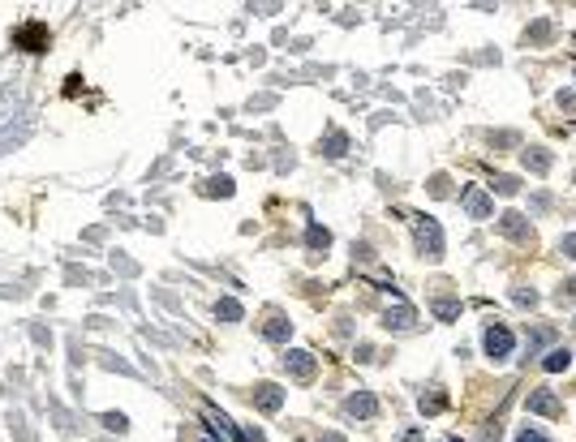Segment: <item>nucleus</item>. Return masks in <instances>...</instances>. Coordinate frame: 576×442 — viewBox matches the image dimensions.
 <instances>
[{"mask_svg": "<svg viewBox=\"0 0 576 442\" xmlns=\"http://www.w3.org/2000/svg\"><path fill=\"white\" fill-rule=\"evenodd\" d=\"M482 348H486V357H490V361H507V357H512V348H516V335H512L507 326H499V322H495V326L486 330Z\"/></svg>", "mask_w": 576, "mask_h": 442, "instance_id": "nucleus-1", "label": "nucleus"}, {"mask_svg": "<svg viewBox=\"0 0 576 442\" xmlns=\"http://www.w3.org/2000/svg\"><path fill=\"white\" fill-rule=\"evenodd\" d=\"M417 249H422L430 262L443 258V232H439L435 219H422V224H417Z\"/></svg>", "mask_w": 576, "mask_h": 442, "instance_id": "nucleus-2", "label": "nucleus"}, {"mask_svg": "<svg viewBox=\"0 0 576 442\" xmlns=\"http://www.w3.org/2000/svg\"><path fill=\"white\" fill-rule=\"evenodd\" d=\"M13 43L26 47V52H39V47H47V26L43 22H26L22 30H13Z\"/></svg>", "mask_w": 576, "mask_h": 442, "instance_id": "nucleus-3", "label": "nucleus"}, {"mask_svg": "<svg viewBox=\"0 0 576 442\" xmlns=\"http://www.w3.org/2000/svg\"><path fill=\"white\" fill-rule=\"evenodd\" d=\"M284 369H288V378H297V382H310L314 378V357L310 352H284Z\"/></svg>", "mask_w": 576, "mask_h": 442, "instance_id": "nucleus-4", "label": "nucleus"}, {"mask_svg": "<svg viewBox=\"0 0 576 442\" xmlns=\"http://www.w3.org/2000/svg\"><path fill=\"white\" fill-rule=\"evenodd\" d=\"M499 228H503V237H512V241H529V237H534V232H529V219L520 215V210L499 215Z\"/></svg>", "mask_w": 576, "mask_h": 442, "instance_id": "nucleus-5", "label": "nucleus"}, {"mask_svg": "<svg viewBox=\"0 0 576 442\" xmlns=\"http://www.w3.org/2000/svg\"><path fill=\"white\" fill-rule=\"evenodd\" d=\"M254 404L263 408V412H280V404H284V391L276 382H258L254 386Z\"/></svg>", "mask_w": 576, "mask_h": 442, "instance_id": "nucleus-6", "label": "nucleus"}, {"mask_svg": "<svg viewBox=\"0 0 576 442\" xmlns=\"http://www.w3.org/2000/svg\"><path fill=\"white\" fill-rule=\"evenodd\" d=\"M464 210L474 215V219H490V210H495V202H490V193L486 189H464Z\"/></svg>", "mask_w": 576, "mask_h": 442, "instance_id": "nucleus-7", "label": "nucleus"}, {"mask_svg": "<svg viewBox=\"0 0 576 442\" xmlns=\"http://www.w3.org/2000/svg\"><path fill=\"white\" fill-rule=\"evenodd\" d=\"M344 408H348L353 417H375V412H379V404H375L370 391H353V395L344 400Z\"/></svg>", "mask_w": 576, "mask_h": 442, "instance_id": "nucleus-8", "label": "nucleus"}, {"mask_svg": "<svg viewBox=\"0 0 576 442\" xmlns=\"http://www.w3.org/2000/svg\"><path fill=\"white\" fill-rule=\"evenodd\" d=\"M413 322H417V313H413L409 305H396V309H387V318H383L387 330H409Z\"/></svg>", "mask_w": 576, "mask_h": 442, "instance_id": "nucleus-9", "label": "nucleus"}, {"mask_svg": "<svg viewBox=\"0 0 576 442\" xmlns=\"http://www.w3.org/2000/svg\"><path fill=\"white\" fill-rule=\"evenodd\" d=\"M529 412H542V417H559L563 408H559V400H555L551 391H534V395H529Z\"/></svg>", "mask_w": 576, "mask_h": 442, "instance_id": "nucleus-10", "label": "nucleus"}, {"mask_svg": "<svg viewBox=\"0 0 576 442\" xmlns=\"http://www.w3.org/2000/svg\"><path fill=\"white\" fill-rule=\"evenodd\" d=\"M263 335H267L271 344H284V340L293 335V322H284V318H267V326H263Z\"/></svg>", "mask_w": 576, "mask_h": 442, "instance_id": "nucleus-11", "label": "nucleus"}, {"mask_svg": "<svg viewBox=\"0 0 576 442\" xmlns=\"http://www.w3.org/2000/svg\"><path fill=\"white\" fill-rule=\"evenodd\" d=\"M568 365H572V352H568V348H551L546 361H542L546 374H559V369H568Z\"/></svg>", "mask_w": 576, "mask_h": 442, "instance_id": "nucleus-12", "label": "nucleus"}, {"mask_svg": "<svg viewBox=\"0 0 576 442\" xmlns=\"http://www.w3.org/2000/svg\"><path fill=\"white\" fill-rule=\"evenodd\" d=\"M305 245H310L314 253H319V249H327V245H331V232H327V228H319V224H310V232H305Z\"/></svg>", "mask_w": 576, "mask_h": 442, "instance_id": "nucleus-13", "label": "nucleus"}, {"mask_svg": "<svg viewBox=\"0 0 576 442\" xmlns=\"http://www.w3.org/2000/svg\"><path fill=\"white\" fill-rule=\"evenodd\" d=\"M216 318H224V322H241V301H233V297H224V301L216 305Z\"/></svg>", "mask_w": 576, "mask_h": 442, "instance_id": "nucleus-14", "label": "nucleus"}, {"mask_svg": "<svg viewBox=\"0 0 576 442\" xmlns=\"http://www.w3.org/2000/svg\"><path fill=\"white\" fill-rule=\"evenodd\" d=\"M443 408H447V395H443V391L422 395V412H426V417H435V412H443Z\"/></svg>", "mask_w": 576, "mask_h": 442, "instance_id": "nucleus-15", "label": "nucleus"}, {"mask_svg": "<svg viewBox=\"0 0 576 442\" xmlns=\"http://www.w3.org/2000/svg\"><path fill=\"white\" fill-rule=\"evenodd\" d=\"M525 168L546 172V168H551V155H546V150H525Z\"/></svg>", "mask_w": 576, "mask_h": 442, "instance_id": "nucleus-16", "label": "nucleus"}, {"mask_svg": "<svg viewBox=\"0 0 576 442\" xmlns=\"http://www.w3.org/2000/svg\"><path fill=\"white\" fill-rule=\"evenodd\" d=\"M344 146H348V138H344V133H331V138H327V155H331V159H340V155H344Z\"/></svg>", "mask_w": 576, "mask_h": 442, "instance_id": "nucleus-17", "label": "nucleus"}, {"mask_svg": "<svg viewBox=\"0 0 576 442\" xmlns=\"http://www.w3.org/2000/svg\"><path fill=\"white\" fill-rule=\"evenodd\" d=\"M516 189H520V181H516V177H495V193H503V198H507V193H516Z\"/></svg>", "mask_w": 576, "mask_h": 442, "instance_id": "nucleus-18", "label": "nucleus"}, {"mask_svg": "<svg viewBox=\"0 0 576 442\" xmlns=\"http://www.w3.org/2000/svg\"><path fill=\"white\" fill-rule=\"evenodd\" d=\"M103 425H108V429H117V434H125V429H129V421H125L121 412H103Z\"/></svg>", "mask_w": 576, "mask_h": 442, "instance_id": "nucleus-19", "label": "nucleus"}, {"mask_svg": "<svg viewBox=\"0 0 576 442\" xmlns=\"http://www.w3.org/2000/svg\"><path fill=\"white\" fill-rule=\"evenodd\" d=\"M516 442H551V438H546L542 429H534V425H525V429H520V434H516Z\"/></svg>", "mask_w": 576, "mask_h": 442, "instance_id": "nucleus-20", "label": "nucleus"}, {"mask_svg": "<svg viewBox=\"0 0 576 442\" xmlns=\"http://www.w3.org/2000/svg\"><path fill=\"white\" fill-rule=\"evenodd\" d=\"M206 193H224V198H228V193H233V181H228V177H220V181H206Z\"/></svg>", "mask_w": 576, "mask_h": 442, "instance_id": "nucleus-21", "label": "nucleus"}, {"mask_svg": "<svg viewBox=\"0 0 576 442\" xmlns=\"http://www.w3.org/2000/svg\"><path fill=\"white\" fill-rule=\"evenodd\" d=\"M435 313L447 322V318H456V313H460V305H456V301H439V305H435Z\"/></svg>", "mask_w": 576, "mask_h": 442, "instance_id": "nucleus-22", "label": "nucleus"}, {"mask_svg": "<svg viewBox=\"0 0 576 442\" xmlns=\"http://www.w3.org/2000/svg\"><path fill=\"white\" fill-rule=\"evenodd\" d=\"M447 185H452L447 177H435V181H430V193H435V198H447Z\"/></svg>", "mask_w": 576, "mask_h": 442, "instance_id": "nucleus-23", "label": "nucleus"}, {"mask_svg": "<svg viewBox=\"0 0 576 442\" xmlns=\"http://www.w3.org/2000/svg\"><path fill=\"white\" fill-rule=\"evenodd\" d=\"M512 297H516V305H534V301H538V292H534V288H529V292H525V288H516Z\"/></svg>", "mask_w": 576, "mask_h": 442, "instance_id": "nucleus-24", "label": "nucleus"}, {"mask_svg": "<svg viewBox=\"0 0 576 442\" xmlns=\"http://www.w3.org/2000/svg\"><path fill=\"white\" fill-rule=\"evenodd\" d=\"M559 253H568V258H576V237H563V241H559Z\"/></svg>", "mask_w": 576, "mask_h": 442, "instance_id": "nucleus-25", "label": "nucleus"}, {"mask_svg": "<svg viewBox=\"0 0 576 442\" xmlns=\"http://www.w3.org/2000/svg\"><path fill=\"white\" fill-rule=\"evenodd\" d=\"M319 442H344V438H340V434H323Z\"/></svg>", "mask_w": 576, "mask_h": 442, "instance_id": "nucleus-26", "label": "nucleus"}]
</instances>
